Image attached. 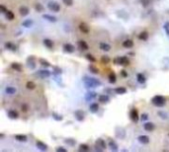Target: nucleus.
<instances>
[{
    "mask_svg": "<svg viewBox=\"0 0 169 152\" xmlns=\"http://www.w3.org/2000/svg\"><path fill=\"white\" fill-rule=\"evenodd\" d=\"M84 80V84H85L86 87L88 88H96V87L100 86L101 85V82L98 80V79H95V78H92V77H84L83 78Z\"/></svg>",
    "mask_w": 169,
    "mask_h": 152,
    "instance_id": "f257e3e1",
    "label": "nucleus"
},
{
    "mask_svg": "<svg viewBox=\"0 0 169 152\" xmlns=\"http://www.w3.org/2000/svg\"><path fill=\"white\" fill-rule=\"evenodd\" d=\"M151 102L156 107H163L165 105L166 100H165V98L163 96H155L153 99L151 100Z\"/></svg>",
    "mask_w": 169,
    "mask_h": 152,
    "instance_id": "f03ea898",
    "label": "nucleus"
},
{
    "mask_svg": "<svg viewBox=\"0 0 169 152\" xmlns=\"http://www.w3.org/2000/svg\"><path fill=\"white\" fill-rule=\"evenodd\" d=\"M48 7L52 12H59V10H60V6L56 2H49L48 4Z\"/></svg>",
    "mask_w": 169,
    "mask_h": 152,
    "instance_id": "7ed1b4c3",
    "label": "nucleus"
},
{
    "mask_svg": "<svg viewBox=\"0 0 169 152\" xmlns=\"http://www.w3.org/2000/svg\"><path fill=\"white\" fill-rule=\"evenodd\" d=\"M120 65H123V66H127V65H129L130 61L128 59V57H126V56H121V57H118V59L116 60Z\"/></svg>",
    "mask_w": 169,
    "mask_h": 152,
    "instance_id": "20e7f679",
    "label": "nucleus"
},
{
    "mask_svg": "<svg viewBox=\"0 0 169 152\" xmlns=\"http://www.w3.org/2000/svg\"><path fill=\"white\" fill-rule=\"evenodd\" d=\"M130 116H131V119H132L133 122L136 123V122L139 121V114H138V111H136L135 109H134V110L131 111Z\"/></svg>",
    "mask_w": 169,
    "mask_h": 152,
    "instance_id": "39448f33",
    "label": "nucleus"
},
{
    "mask_svg": "<svg viewBox=\"0 0 169 152\" xmlns=\"http://www.w3.org/2000/svg\"><path fill=\"white\" fill-rule=\"evenodd\" d=\"M27 64H28V66L29 68H32V69H34L36 67V63H35V58L34 56H30L27 60Z\"/></svg>",
    "mask_w": 169,
    "mask_h": 152,
    "instance_id": "423d86ee",
    "label": "nucleus"
},
{
    "mask_svg": "<svg viewBox=\"0 0 169 152\" xmlns=\"http://www.w3.org/2000/svg\"><path fill=\"white\" fill-rule=\"evenodd\" d=\"M75 117H76V119L77 121H79V122H82V121H84V117H85V115H84V113L82 112V111H76L75 112Z\"/></svg>",
    "mask_w": 169,
    "mask_h": 152,
    "instance_id": "0eeeda50",
    "label": "nucleus"
},
{
    "mask_svg": "<svg viewBox=\"0 0 169 152\" xmlns=\"http://www.w3.org/2000/svg\"><path fill=\"white\" fill-rule=\"evenodd\" d=\"M37 73H38V75L40 76V77H42V78H47V77H49V76L50 75V72L49 70H40Z\"/></svg>",
    "mask_w": 169,
    "mask_h": 152,
    "instance_id": "6e6552de",
    "label": "nucleus"
},
{
    "mask_svg": "<svg viewBox=\"0 0 169 152\" xmlns=\"http://www.w3.org/2000/svg\"><path fill=\"white\" fill-rule=\"evenodd\" d=\"M79 30L83 33V34H88L89 33V27L85 23H81L79 25Z\"/></svg>",
    "mask_w": 169,
    "mask_h": 152,
    "instance_id": "1a4fd4ad",
    "label": "nucleus"
},
{
    "mask_svg": "<svg viewBox=\"0 0 169 152\" xmlns=\"http://www.w3.org/2000/svg\"><path fill=\"white\" fill-rule=\"evenodd\" d=\"M143 128L146 130V131H152V130L155 128V126L152 123H145L143 124Z\"/></svg>",
    "mask_w": 169,
    "mask_h": 152,
    "instance_id": "9d476101",
    "label": "nucleus"
},
{
    "mask_svg": "<svg viewBox=\"0 0 169 152\" xmlns=\"http://www.w3.org/2000/svg\"><path fill=\"white\" fill-rule=\"evenodd\" d=\"M139 141L142 144H147L149 143V137L147 135H141L139 136Z\"/></svg>",
    "mask_w": 169,
    "mask_h": 152,
    "instance_id": "9b49d317",
    "label": "nucleus"
},
{
    "mask_svg": "<svg viewBox=\"0 0 169 152\" xmlns=\"http://www.w3.org/2000/svg\"><path fill=\"white\" fill-rule=\"evenodd\" d=\"M8 117H9L10 118H12V119H16V118H18L19 114H18V112H17V111L10 110V111L8 112Z\"/></svg>",
    "mask_w": 169,
    "mask_h": 152,
    "instance_id": "f8f14e48",
    "label": "nucleus"
},
{
    "mask_svg": "<svg viewBox=\"0 0 169 152\" xmlns=\"http://www.w3.org/2000/svg\"><path fill=\"white\" fill-rule=\"evenodd\" d=\"M63 49H64L66 52H73L74 51V47H73L71 43H65L64 46H63Z\"/></svg>",
    "mask_w": 169,
    "mask_h": 152,
    "instance_id": "ddd939ff",
    "label": "nucleus"
},
{
    "mask_svg": "<svg viewBox=\"0 0 169 152\" xmlns=\"http://www.w3.org/2000/svg\"><path fill=\"white\" fill-rule=\"evenodd\" d=\"M37 147L40 149V150H42V151H46L47 149H48V146H47V144H45L43 141H37Z\"/></svg>",
    "mask_w": 169,
    "mask_h": 152,
    "instance_id": "4468645a",
    "label": "nucleus"
},
{
    "mask_svg": "<svg viewBox=\"0 0 169 152\" xmlns=\"http://www.w3.org/2000/svg\"><path fill=\"white\" fill-rule=\"evenodd\" d=\"M99 47H100V49H102L104 51H109L111 49V46L108 45V43H106V42H101L99 45Z\"/></svg>",
    "mask_w": 169,
    "mask_h": 152,
    "instance_id": "2eb2a0df",
    "label": "nucleus"
},
{
    "mask_svg": "<svg viewBox=\"0 0 169 152\" xmlns=\"http://www.w3.org/2000/svg\"><path fill=\"white\" fill-rule=\"evenodd\" d=\"M19 12H20V14L22 15V16H27L28 14H29V9L26 7V6H22V7H20V9H19Z\"/></svg>",
    "mask_w": 169,
    "mask_h": 152,
    "instance_id": "dca6fc26",
    "label": "nucleus"
},
{
    "mask_svg": "<svg viewBox=\"0 0 169 152\" xmlns=\"http://www.w3.org/2000/svg\"><path fill=\"white\" fill-rule=\"evenodd\" d=\"M43 18L46 19V20H48V21H49V22H51V23H55V22H56V18L55 16H51V15H49V14L43 15Z\"/></svg>",
    "mask_w": 169,
    "mask_h": 152,
    "instance_id": "f3484780",
    "label": "nucleus"
},
{
    "mask_svg": "<svg viewBox=\"0 0 169 152\" xmlns=\"http://www.w3.org/2000/svg\"><path fill=\"white\" fill-rule=\"evenodd\" d=\"M99 101L101 103H103V104H106V103H108L110 101V98L107 95H101V96H99Z\"/></svg>",
    "mask_w": 169,
    "mask_h": 152,
    "instance_id": "a211bd4d",
    "label": "nucleus"
},
{
    "mask_svg": "<svg viewBox=\"0 0 169 152\" xmlns=\"http://www.w3.org/2000/svg\"><path fill=\"white\" fill-rule=\"evenodd\" d=\"M96 143H97V145H98V146H100L102 149H105V148L107 147V145H106V142H105V140H104V139H102V138H99V139H97Z\"/></svg>",
    "mask_w": 169,
    "mask_h": 152,
    "instance_id": "6ab92c4d",
    "label": "nucleus"
},
{
    "mask_svg": "<svg viewBox=\"0 0 169 152\" xmlns=\"http://www.w3.org/2000/svg\"><path fill=\"white\" fill-rule=\"evenodd\" d=\"M123 46H124L125 48H133V46H134V41H133L132 40H127V41H125L123 42Z\"/></svg>",
    "mask_w": 169,
    "mask_h": 152,
    "instance_id": "aec40b11",
    "label": "nucleus"
},
{
    "mask_svg": "<svg viewBox=\"0 0 169 152\" xmlns=\"http://www.w3.org/2000/svg\"><path fill=\"white\" fill-rule=\"evenodd\" d=\"M96 96H97V94L95 92H89L88 94H86L85 99H86V101H91V100L95 99V97H96Z\"/></svg>",
    "mask_w": 169,
    "mask_h": 152,
    "instance_id": "412c9836",
    "label": "nucleus"
},
{
    "mask_svg": "<svg viewBox=\"0 0 169 152\" xmlns=\"http://www.w3.org/2000/svg\"><path fill=\"white\" fill-rule=\"evenodd\" d=\"M78 45H79V47L81 48L82 50H87V49H88V45H87V42H86V41H78Z\"/></svg>",
    "mask_w": 169,
    "mask_h": 152,
    "instance_id": "4be33fe9",
    "label": "nucleus"
},
{
    "mask_svg": "<svg viewBox=\"0 0 169 152\" xmlns=\"http://www.w3.org/2000/svg\"><path fill=\"white\" fill-rule=\"evenodd\" d=\"M6 93L7 94H10V95H13V94H15L16 93V91H17V89L15 88V87H12V86H8L7 88H6Z\"/></svg>",
    "mask_w": 169,
    "mask_h": 152,
    "instance_id": "5701e85b",
    "label": "nucleus"
},
{
    "mask_svg": "<svg viewBox=\"0 0 169 152\" xmlns=\"http://www.w3.org/2000/svg\"><path fill=\"white\" fill-rule=\"evenodd\" d=\"M15 139H17L20 142H25L27 140V136L24 134H17V135H15Z\"/></svg>",
    "mask_w": 169,
    "mask_h": 152,
    "instance_id": "b1692460",
    "label": "nucleus"
},
{
    "mask_svg": "<svg viewBox=\"0 0 169 152\" xmlns=\"http://www.w3.org/2000/svg\"><path fill=\"white\" fill-rule=\"evenodd\" d=\"M44 43H45V46L48 48H54V42H52L50 40H49V39H45L44 40Z\"/></svg>",
    "mask_w": 169,
    "mask_h": 152,
    "instance_id": "393cba45",
    "label": "nucleus"
},
{
    "mask_svg": "<svg viewBox=\"0 0 169 152\" xmlns=\"http://www.w3.org/2000/svg\"><path fill=\"white\" fill-rule=\"evenodd\" d=\"M5 48H6L7 49H10V50H16V49H17V47L14 46L13 43L10 42V41H8V42L5 43Z\"/></svg>",
    "mask_w": 169,
    "mask_h": 152,
    "instance_id": "a878e982",
    "label": "nucleus"
},
{
    "mask_svg": "<svg viewBox=\"0 0 169 152\" xmlns=\"http://www.w3.org/2000/svg\"><path fill=\"white\" fill-rule=\"evenodd\" d=\"M89 109H90V111L92 113H96L98 111V109H99V105L97 103H93V104L90 105V108Z\"/></svg>",
    "mask_w": 169,
    "mask_h": 152,
    "instance_id": "bb28decb",
    "label": "nucleus"
},
{
    "mask_svg": "<svg viewBox=\"0 0 169 152\" xmlns=\"http://www.w3.org/2000/svg\"><path fill=\"white\" fill-rule=\"evenodd\" d=\"M139 39L140 40H142V41H146L148 39V33L147 32H141L140 36H139Z\"/></svg>",
    "mask_w": 169,
    "mask_h": 152,
    "instance_id": "cd10ccee",
    "label": "nucleus"
},
{
    "mask_svg": "<svg viewBox=\"0 0 169 152\" xmlns=\"http://www.w3.org/2000/svg\"><path fill=\"white\" fill-rule=\"evenodd\" d=\"M12 68L17 70V71H21L22 70V66H21V64L18 63V62H13L12 63Z\"/></svg>",
    "mask_w": 169,
    "mask_h": 152,
    "instance_id": "c85d7f7f",
    "label": "nucleus"
},
{
    "mask_svg": "<svg viewBox=\"0 0 169 152\" xmlns=\"http://www.w3.org/2000/svg\"><path fill=\"white\" fill-rule=\"evenodd\" d=\"M115 92L117 94H125L127 92V88H125V87H118V88H116Z\"/></svg>",
    "mask_w": 169,
    "mask_h": 152,
    "instance_id": "c756f323",
    "label": "nucleus"
},
{
    "mask_svg": "<svg viewBox=\"0 0 169 152\" xmlns=\"http://www.w3.org/2000/svg\"><path fill=\"white\" fill-rule=\"evenodd\" d=\"M26 87H27V89L29 90H34L36 88V85L34 82H32V81H29L27 84H26Z\"/></svg>",
    "mask_w": 169,
    "mask_h": 152,
    "instance_id": "7c9ffc66",
    "label": "nucleus"
},
{
    "mask_svg": "<svg viewBox=\"0 0 169 152\" xmlns=\"http://www.w3.org/2000/svg\"><path fill=\"white\" fill-rule=\"evenodd\" d=\"M109 146H110L111 150H113V151H117V150H118V146H117V144H116L113 140H111L110 142H109Z\"/></svg>",
    "mask_w": 169,
    "mask_h": 152,
    "instance_id": "2f4dec72",
    "label": "nucleus"
},
{
    "mask_svg": "<svg viewBox=\"0 0 169 152\" xmlns=\"http://www.w3.org/2000/svg\"><path fill=\"white\" fill-rule=\"evenodd\" d=\"M64 141H65L66 144H68V145H70V146H74L75 143H76V141H75L74 139H72V138H67V139H65Z\"/></svg>",
    "mask_w": 169,
    "mask_h": 152,
    "instance_id": "473e14b6",
    "label": "nucleus"
},
{
    "mask_svg": "<svg viewBox=\"0 0 169 152\" xmlns=\"http://www.w3.org/2000/svg\"><path fill=\"white\" fill-rule=\"evenodd\" d=\"M116 81H117V77H116V75L114 73H111L109 75V82L110 83H116Z\"/></svg>",
    "mask_w": 169,
    "mask_h": 152,
    "instance_id": "72a5a7b5",
    "label": "nucleus"
},
{
    "mask_svg": "<svg viewBox=\"0 0 169 152\" xmlns=\"http://www.w3.org/2000/svg\"><path fill=\"white\" fill-rule=\"evenodd\" d=\"M32 25H33V21L32 20H25L24 22H23V26L24 27H26V28H30Z\"/></svg>",
    "mask_w": 169,
    "mask_h": 152,
    "instance_id": "f704fd0d",
    "label": "nucleus"
},
{
    "mask_svg": "<svg viewBox=\"0 0 169 152\" xmlns=\"http://www.w3.org/2000/svg\"><path fill=\"white\" fill-rule=\"evenodd\" d=\"M6 18H7V20H13L14 18H15V16H14V14H13V12H11V11H7L6 12Z\"/></svg>",
    "mask_w": 169,
    "mask_h": 152,
    "instance_id": "c9c22d12",
    "label": "nucleus"
},
{
    "mask_svg": "<svg viewBox=\"0 0 169 152\" xmlns=\"http://www.w3.org/2000/svg\"><path fill=\"white\" fill-rule=\"evenodd\" d=\"M136 78H138V81H139L140 83H144V82H145V77H144V76H143L141 73L138 74Z\"/></svg>",
    "mask_w": 169,
    "mask_h": 152,
    "instance_id": "e433bc0d",
    "label": "nucleus"
},
{
    "mask_svg": "<svg viewBox=\"0 0 169 152\" xmlns=\"http://www.w3.org/2000/svg\"><path fill=\"white\" fill-rule=\"evenodd\" d=\"M89 70H90L92 73H94V74H98V73H99L98 68H97V67H95L94 65H90V66H89Z\"/></svg>",
    "mask_w": 169,
    "mask_h": 152,
    "instance_id": "4c0bfd02",
    "label": "nucleus"
},
{
    "mask_svg": "<svg viewBox=\"0 0 169 152\" xmlns=\"http://www.w3.org/2000/svg\"><path fill=\"white\" fill-rule=\"evenodd\" d=\"M40 63H41L42 65H43V66H45V67H49V65H50L49 61H47V60H45V59H43V58H41V59H40Z\"/></svg>",
    "mask_w": 169,
    "mask_h": 152,
    "instance_id": "58836bf2",
    "label": "nucleus"
},
{
    "mask_svg": "<svg viewBox=\"0 0 169 152\" xmlns=\"http://www.w3.org/2000/svg\"><path fill=\"white\" fill-rule=\"evenodd\" d=\"M35 8H36V10L38 11V12H42V11H44V6L42 5V4H40V3L36 4L35 5Z\"/></svg>",
    "mask_w": 169,
    "mask_h": 152,
    "instance_id": "ea45409f",
    "label": "nucleus"
},
{
    "mask_svg": "<svg viewBox=\"0 0 169 152\" xmlns=\"http://www.w3.org/2000/svg\"><path fill=\"white\" fill-rule=\"evenodd\" d=\"M52 117H54L56 121H58V122H60L61 119H62V117L59 116V115H57V114H52Z\"/></svg>",
    "mask_w": 169,
    "mask_h": 152,
    "instance_id": "a19ab883",
    "label": "nucleus"
},
{
    "mask_svg": "<svg viewBox=\"0 0 169 152\" xmlns=\"http://www.w3.org/2000/svg\"><path fill=\"white\" fill-rule=\"evenodd\" d=\"M86 58H87L88 60H90L91 62H95V61H96V58H95V57L92 55V54H87V55H86Z\"/></svg>",
    "mask_w": 169,
    "mask_h": 152,
    "instance_id": "79ce46f5",
    "label": "nucleus"
},
{
    "mask_svg": "<svg viewBox=\"0 0 169 152\" xmlns=\"http://www.w3.org/2000/svg\"><path fill=\"white\" fill-rule=\"evenodd\" d=\"M164 30H165V32H166L167 36L169 37V22H166V23L164 24Z\"/></svg>",
    "mask_w": 169,
    "mask_h": 152,
    "instance_id": "37998d69",
    "label": "nucleus"
},
{
    "mask_svg": "<svg viewBox=\"0 0 169 152\" xmlns=\"http://www.w3.org/2000/svg\"><path fill=\"white\" fill-rule=\"evenodd\" d=\"M62 1L66 6H71L73 4V0H62Z\"/></svg>",
    "mask_w": 169,
    "mask_h": 152,
    "instance_id": "c03bdc74",
    "label": "nucleus"
},
{
    "mask_svg": "<svg viewBox=\"0 0 169 152\" xmlns=\"http://www.w3.org/2000/svg\"><path fill=\"white\" fill-rule=\"evenodd\" d=\"M141 4H142L144 7H146V6H148V5H149L150 0H141Z\"/></svg>",
    "mask_w": 169,
    "mask_h": 152,
    "instance_id": "a18cd8bd",
    "label": "nucleus"
},
{
    "mask_svg": "<svg viewBox=\"0 0 169 152\" xmlns=\"http://www.w3.org/2000/svg\"><path fill=\"white\" fill-rule=\"evenodd\" d=\"M54 72H55V74H61L62 73V70H61V68H59V67H55L54 68Z\"/></svg>",
    "mask_w": 169,
    "mask_h": 152,
    "instance_id": "49530a36",
    "label": "nucleus"
},
{
    "mask_svg": "<svg viewBox=\"0 0 169 152\" xmlns=\"http://www.w3.org/2000/svg\"><path fill=\"white\" fill-rule=\"evenodd\" d=\"M88 149H89V147L86 144H81L80 145V150H82V151H87Z\"/></svg>",
    "mask_w": 169,
    "mask_h": 152,
    "instance_id": "de8ad7c7",
    "label": "nucleus"
},
{
    "mask_svg": "<svg viewBox=\"0 0 169 152\" xmlns=\"http://www.w3.org/2000/svg\"><path fill=\"white\" fill-rule=\"evenodd\" d=\"M102 62H105V63H108L109 61H110V58L108 57V56H106V55H104V56H102Z\"/></svg>",
    "mask_w": 169,
    "mask_h": 152,
    "instance_id": "09e8293b",
    "label": "nucleus"
},
{
    "mask_svg": "<svg viewBox=\"0 0 169 152\" xmlns=\"http://www.w3.org/2000/svg\"><path fill=\"white\" fill-rule=\"evenodd\" d=\"M56 151H57V152H66L67 150H66V148H64V147H58V148H56Z\"/></svg>",
    "mask_w": 169,
    "mask_h": 152,
    "instance_id": "8fccbe9b",
    "label": "nucleus"
},
{
    "mask_svg": "<svg viewBox=\"0 0 169 152\" xmlns=\"http://www.w3.org/2000/svg\"><path fill=\"white\" fill-rule=\"evenodd\" d=\"M0 10H1L2 13H6L7 12V9H6V7L4 5H0Z\"/></svg>",
    "mask_w": 169,
    "mask_h": 152,
    "instance_id": "3c124183",
    "label": "nucleus"
},
{
    "mask_svg": "<svg viewBox=\"0 0 169 152\" xmlns=\"http://www.w3.org/2000/svg\"><path fill=\"white\" fill-rule=\"evenodd\" d=\"M141 121H147V118H148V116H147L146 114H143L142 116H141Z\"/></svg>",
    "mask_w": 169,
    "mask_h": 152,
    "instance_id": "603ef678",
    "label": "nucleus"
},
{
    "mask_svg": "<svg viewBox=\"0 0 169 152\" xmlns=\"http://www.w3.org/2000/svg\"><path fill=\"white\" fill-rule=\"evenodd\" d=\"M121 74H122L123 77H127V76H128V73H127L126 70H122V71H121Z\"/></svg>",
    "mask_w": 169,
    "mask_h": 152,
    "instance_id": "864d4df0",
    "label": "nucleus"
},
{
    "mask_svg": "<svg viewBox=\"0 0 169 152\" xmlns=\"http://www.w3.org/2000/svg\"><path fill=\"white\" fill-rule=\"evenodd\" d=\"M22 110H23L24 112H26V111L28 110V107H27V105H23V106H22Z\"/></svg>",
    "mask_w": 169,
    "mask_h": 152,
    "instance_id": "5fc2aeb1",
    "label": "nucleus"
}]
</instances>
